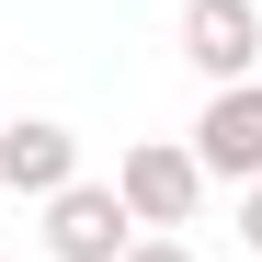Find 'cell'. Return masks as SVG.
Returning <instances> with one entry per match:
<instances>
[{"label":"cell","instance_id":"4","mask_svg":"<svg viewBox=\"0 0 262 262\" xmlns=\"http://www.w3.org/2000/svg\"><path fill=\"white\" fill-rule=\"evenodd\" d=\"M194 160H205V183H262V80L205 92V114H194Z\"/></svg>","mask_w":262,"mask_h":262},{"label":"cell","instance_id":"7","mask_svg":"<svg viewBox=\"0 0 262 262\" xmlns=\"http://www.w3.org/2000/svg\"><path fill=\"white\" fill-rule=\"evenodd\" d=\"M239 239H251V262H262V183H239Z\"/></svg>","mask_w":262,"mask_h":262},{"label":"cell","instance_id":"5","mask_svg":"<svg viewBox=\"0 0 262 262\" xmlns=\"http://www.w3.org/2000/svg\"><path fill=\"white\" fill-rule=\"evenodd\" d=\"M0 183L34 194V205L69 194V183H80V137H69L57 114H12V125H0Z\"/></svg>","mask_w":262,"mask_h":262},{"label":"cell","instance_id":"8","mask_svg":"<svg viewBox=\"0 0 262 262\" xmlns=\"http://www.w3.org/2000/svg\"><path fill=\"white\" fill-rule=\"evenodd\" d=\"M0 125H12V114H0Z\"/></svg>","mask_w":262,"mask_h":262},{"label":"cell","instance_id":"1","mask_svg":"<svg viewBox=\"0 0 262 262\" xmlns=\"http://www.w3.org/2000/svg\"><path fill=\"white\" fill-rule=\"evenodd\" d=\"M114 194L137 205V228H194L205 216V160H194V137H137L114 160Z\"/></svg>","mask_w":262,"mask_h":262},{"label":"cell","instance_id":"2","mask_svg":"<svg viewBox=\"0 0 262 262\" xmlns=\"http://www.w3.org/2000/svg\"><path fill=\"white\" fill-rule=\"evenodd\" d=\"M148 228H137V205H125L114 183H69L46 194V262H125Z\"/></svg>","mask_w":262,"mask_h":262},{"label":"cell","instance_id":"6","mask_svg":"<svg viewBox=\"0 0 262 262\" xmlns=\"http://www.w3.org/2000/svg\"><path fill=\"white\" fill-rule=\"evenodd\" d=\"M125 262H194V251H183V239H171V228H148V239H137V251H125Z\"/></svg>","mask_w":262,"mask_h":262},{"label":"cell","instance_id":"3","mask_svg":"<svg viewBox=\"0 0 262 262\" xmlns=\"http://www.w3.org/2000/svg\"><path fill=\"white\" fill-rule=\"evenodd\" d=\"M171 46H183V69L194 80H251V57H262V12L251 0H183V23H171Z\"/></svg>","mask_w":262,"mask_h":262}]
</instances>
